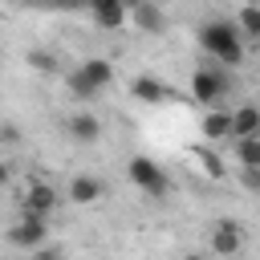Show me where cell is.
Returning a JSON list of instances; mask_svg holds the SVG:
<instances>
[{
	"mask_svg": "<svg viewBox=\"0 0 260 260\" xmlns=\"http://www.w3.org/2000/svg\"><path fill=\"white\" fill-rule=\"evenodd\" d=\"M228 93V77L219 73V69H195L191 73V98L199 102V106H219V98Z\"/></svg>",
	"mask_w": 260,
	"mask_h": 260,
	"instance_id": "3",
	"label": "cell"
},
{
	"mask_svg": "<svg viewBox=\"0 0 260 260\" xmlns=\"http://www.w3.org/2000/svg\"><path fill=\"white\" fill-rule=\"evenodd\" d=\"M130 98H138V102H146V106H158V102H167V98H171V85H167V81H158V77H134Z\"/></svg>",
	"mask_w": 260,
	"mask_h": 260,
	"instance_id": "12",
	"label": "cell"
},
{
	"mask_svg": "<svg viewBox=\"0 0 260 260\" xmlns=\"http://www.w3.org/2000/svg\"><path fill=\"white\" fill-rule=\"evenodd\" d=\"M0 142H8V146H16V142H20V130H16L12 122H4V126H0Z\"/></svg>",
	"mask_w": 260,
	"mask_h": 260,
	"instance_id": "19",
	"label": "cell"
},
{
	"mask_svg": "<svg viewBox=\"0 0 260 260\" xmlns=\"http://www.w3.org/2000/svg\"><path fill=\"white\" fill-rule=\"evenodd\" d=\"M203 138H211V142L232 138V110H223V106L207 110V118H203Z\"/></svg>",
	"mask_w": 260,
	"mask_h": 260,
	"instance_id": "14",
	"label": "cell"
},
{
	"mask_svg": "<svg viewBox=\"0 0 260 260\" xmlns=\"http://www.w3.org/2000/svg\"><path fill=\"white\" fill-rule=\"evenodd\" d=\"M8 183H12V167L0 158V187H8Z\"/></svg>",
	"mask_w": 260,
	"mask_h": 260,
	"instance_id": "21",
	"label": "cell"
},
{
	"mask_svg": "<svg viewBox=\"0 0 260 260\" xmlns=\"http://www.w3.org/2000/svg\"><path fill=\"white\" fill-rule=\"evenodd\" d=\"M77 69H81V77H85V81H89V85H93L98 93H102V89H106V85L114 81V65H110L106 57H85V61H81Z\"/></svg>",
	"mask_w": 260,
	"mask_h": 260,
	"instance_id": "13",
	"label": "cell"
},
{
	"mask_svg": "<svg viewBox=\"0 0 260 260\" xmlns=\"http://www.w3.org/2000/svg\"><path fill=\"white\" fill-rule=\"evenodd\" d=\"M199 49L207 57H215L219 65H244V37L228 20H207L199 28Z\"/></svg>",
	"mask_w": 260,
	"mask_h": 260,
	"instance_id": "1",
	"label": "cell"
},
{
	"mask_svg": "<svg viewBox=\"0 0 260 260\" xmlns=\"http://www.w3.org/2000/svg\"><path fill=\"white\" fill-rule=\"evenodd\" d=\"M236 162L244 171H260V138H236Z\"/></svg>",
	"mask_w": 260,
	"mask_h": 260,
	"instance_id": "15",
	"label": "cell"
},
{
	"mask_svg": "<svg viewBox=\"0 0 260 260\" xmlns=\"http://www.w3.org/2000/svg\"><path fill=\"white\" fill-rule=\"evenodd\" d=\"M32 260H65V252H57V248H37Z\"/></svg>",
	"mask_w": 260,
	"mask_h": 260,
	"instance_id": "20",
	"label": "cell"
},
{
	"mask_svg": "<svg viewBox=\"0 0 260 260\" xmlns=\"http://www.w3.org/2000/svg\"><path fill=\"white\" fill-rule=\"evenodd\" d=\"M240 4H256V0H240Z\"/></svg>",
	"mask_w": 260,
	"mask_h": 260,
	"instance_id": "23",
	"label": "cell"
},
{
	"mask_svg": "<svg viewBox=\"0 0 260 260\" xmlns=\"http://www.w3.org/2000/svg\"><path fill=\"white\" fill-rule=\"evenodd\" d=\"M236 32L260 41V4H244V8H240V16H236Z\"/></svg>",
	"mask_w": 260,
	"mask_h": 260,
	"instance_id": "16",
	"label": "cell"
},
{
	"mask_svg": "<svg viewBox=\"0 0 260 260\" xmlns=\"http://www.w3.org/2000/svg\"><path fill=\"white\" fill-rule=\"evenodd\" d=\"M187 260H207V256H195V252H191V256H187Z\"/></svg>",
	"mask_w": 260,
	"mask_h": 260,
	"instance_id": "22",
	"label": "cell"
},
{
	"mask_svg": "<svg viewBox=\"0 0 260 260\" xmlns=\"http://www.w3.org/2000/svg\"><path fill=\"white\" fill-rule=\"evenodd\" d=\"M89 16L102 32H114L130 20V8H126V0H89Z\"/></svg>",
	"mask_w": 260,
	"mask_h": 260,
	"instance_id": "8",
	"label": "cell"
},
{
	"mask_svg": "<svg viewBox=\"0 0 260 260\" xmlns=\"http://www.w3.org/2000/svg\"><path fill=\"white\" fill-rule=\"evenodd\" d=\"M45 236H49V228H45V219H37V215H20V219L8 228V244L24 248V252L45 248Z\"/></svg>",
	"mask_w": 260,
	"mask_h": 260,
	"instance_id": "5",
	"label": "cell"
},
{
	"mask_svg": "<svg viewBox=\"0 0 260 260\" xmlns=\"http://www.w3.org/2000/svg\"><path fill=\"white\" fill-rule=\"evenodd\" d=\"M232 138H260V106L232 110Z\"/></svg>",
	"mask_w": 260,
	"mask_h": 260,
	"instance_id": "11",
	"label": "cell"
},
{
	"mask_svg": "<svg viewBox=\"0 0 260 260\" xmlns=\"http://www.w3.org/2000/svg\"><path fill=\"white\" fill-rule=\"evenodd\" d=\"M57 203H61V195H57L53 183H28V191H24V199H20L24 215H37V219H49Z\"/></svg>",
	"mask_w": 260,
	"mask_h": 260,
	"instance_id": "6",
	"label": "cell"
},
{
	"mask_svg": "<svg viewBox=\"0 0 260 260\" xmlns=\"http://www.w3.org/2000/svg\"><path fill=\"white\" fill-rule=\"evenodd\" d=\"M65 89H69V93H73L77 102H93V98H98V89H93V85H89V81L81 77V69H77V65H73V69L65 73Z\"/></svg>",
	"mask_w": 260,
	"mask_h": 260,
	"instance_id": "17",
	"label": "cell"
},
{
	"mask_svg": "<svg viewBox=\"0 0 260 260\" xmlns=\"http://www.w3.org/2000/svg\"><path fill=\"white\" fill-rule=\"evenodd\" d=\"M65 195H69V203H77V207H89V203H98V199L106 195V183H102L98 175H73Z\"/></svg>",
	"mask_w": 260,
	"mask_h": 260,
	"instance_id": "9",
	"label": "cell"
},
{
	"mask_svg": "<svg viewBox=\"0 0 260 260\" xmlns=\"http://www.w3.org/2000/svg\"><path fill=\"white\" fill-rule=\"evenodd\" d=\"M28 65H32L37 73H53V69H57V57L45 53V49H32V53H28Z\"/></svg>",
	"mask_w": 260,
	"mask_h": 260,
	"instance_id": "18",
	"label": "cell"
},
{
	"mask_svg": "<svg viewBox=\"0 0 260 260\" xmlns=\"http://www.w3.org/2000/svg\"><path fill=\"white\" fill-rule=\"evenodd\" d=\"M65 134L73 138V142H81V146H93L98 138H102V118L98 114H73L69 122H65Z\"/></svg>",
	"mask_w": 260,
	"mask_h": 260,
	"instance_id": "10",
	"label": "cell"
},
{
	"mask_svg": "<svg viewBox=\"0 0 260 260\" xmlns=\"http://www.w3.org/2000/svg\"><path fill=\"white\" fill-rule=\"evenodd\" d=\"M240 248H244V228H240L236 219H219V223L211 228V252L223 256V260H232Z\"/></svg>",
	"mask_w": 260,
	"mask_h": 260,
	"instance_id": "7",
	"label": "cell"
},
{
	"mask_svg": "<svg viewBox=\"0 0 260 260\" xmlns=\"http://www.w3.org/2000/svg\"><path fill=\"white\" fill-rule=\"evenodd\" d=\"M126 175H130V183H134L138 191H146V195H154V199L167 195V175H162V167H158L154 158L134 154V158L126 162Z\"/></svg>",
	"mask_w": 260,
	"mask_h": 260,
	"instance_id": "2",
	"label": "cell"
},
{
	"mask_svg": "<svg viewBox=\"0 0 260 260\" xmlns=\"http://www.w3.org/2000/svg\"><path fill=\"white\" fill-rule=\"evenodd\" d=\"M126 8H130V24H134L138 32H146V37L167 32V12H162L154 0H126Z\"/></svg>",
	"mask_w": 260,
	"mask_h": 260,
	"instance_id": "4",
	"label": "cell"
}]
</instances>
